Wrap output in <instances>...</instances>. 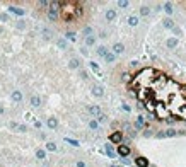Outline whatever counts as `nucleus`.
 Instances as JSON below:
<instances>
[{
    "label": "nucleus",
    "mask_w": 186,
    "mask_h": 167,
    "mask_svg": "<svg viewBox=\"0 0 186 167\" xmlns=\"http://www.w3.org/2000/svg\"><path fill=\"white\" fill-rule=\"evenodd\" d=\"M130 89L154 116L166 119L179 116L183 106V85L155 68H143L131 79Z\"/></svg>",
    "instance_id": "obj_1"
},
{
    "label": "nucleus",
    "mask_w": 186,
    "mask_h": 167,
    "mask_svg": "<svg viewBox=\"0 0 186 167\" xmlns=\"http://www.w3.org/2000/svg\"><path fill=\"white\" fill-rule=\"evenodd\" d=\"M84 7L80 2H58V17L65 22H73L82 16Z\"/></svg>",
    "instance_id": "obj_2"
},
{
    "label": "nucleus",
    "mask_w": 186,
    "mask_h": 167,
    "mask_svg": "<svg viewBox=\"0 0 186 167\" xmlns=\"http://www.w3.org/2000/svg\"><path fill=\"white\" fill-rule=\"evenodd\" d=\"M181 119H186V85L183 87V106H181V111H179V116Z\"/></svg>",
    "instance_id": "obj_3"
},
{
    "label": "nucleus",
    "mask_w": 186,
    "mask_h": 167,
    "mask_svg": "<svg viewBox=\"0 0 186 167\" xmlns=\"http://www.w3.org/2000/svg\"><path fill=\"white\" fill-rule=\"evenodd\" d=\"M90 113H92V114H101V111H99V108H90Z\"/></svg>",
    "instance_id": "obj_4"
},
{
    "label": "nucleus",
    "mask_w": 186,
    "mask_h": 167,
    "mask_svg": "<svg viewBox=\"0 0 186 167\" xmlns=\"http://www.w3.org/2000/svg\"><path fill=\"white\" fill-rule=\"evenodd\" d=\"M119 154L126 155V154H128V148H126V147H119Z\"/></svg>",
    "instance_id": "obj_5"
},
{
    "label": "nucleus",
    "mask_w": 186,
    "mask_h": 167,
    "mask_svg": "<svg viewBox=\"0 0 186 167\" xmlns=\"http://www.w3.org/2000/svg\"><path fill=\"white\" fill-rule=\"evenodd\" d=\"M114 51H123V46H121V44H116V46H114Z\"/></svg>",
    "instance_id": "obj_6"
},
{
    "label": "nucleus",
    "mask_w": 186,
    "mask_h": 167,
    "mask_svg": "<svg viewBox=\"0 0 186 167\" xmlns=\"http://www.w3.org/2000/svg\"><path fill=\"white\" fill-rule=\"evenodd\" d=\"M31 102H33L34 106H38V104H39V99H38V97H33V99H31Z\"/></svg>",
    "instance_id": "obj_7"
},
{
    "label": "nucleus",
    "mask_w": 186,
    "mask_h": 167,
    "mask_svg": "<svg viewBox=\"0 0 186 167\" xmlns=\"http://www.w3.org/2000/svg\"><path fill=\"white\" fill-rule=\"evenodd\" d=\"M14 99H16V101H21V94H19V92H14Z\"/></svg>",
    "instance_id": "obj_8"
},
{
    "label": "nucleus",
    "mask_w": 186,
    "mask_h": 167,
    "mask_svg": "<svg viewBox=\"0 0 186 167\" xmlns=\"http://www.w3.org/2000/svg\"><path fill=\"white\" fill-rule=\"evenodd\" d=\"M119 138H121L119 135H113V136H111V140H114V142H119Z\"/></svg>",
    "instance_id": "obj_9"
},
{
    "label": "nucleus",
    "mask_w": 186,
    "mask_h": 167,
    "mask_svg": "<svg viewBox=\"0 0 186 167\" xmlns=\"http://www.w3.org/2000/svg\"><path fill=\"white\" fill-rule=\"evenodd\" d=\"M48 125H50V126H55V125H57V121H55V119H50V121H48Z\"/></svg>",
    "instance_id": "obj_10"
},
{
    "label": "nucleus",
    "mask_w": 186,
    "mask_h": 167,
    "mask_svg": "<svg viewBox=\"0 0 186 167\" xmlns=\"http://www.w3.org/2000/svg\"><path fill=\"white\" fill-rule=\"evenodd\" d=\"M114 17V12H108V19H113Z\"/></svg>",
    "instance_id": "obj_11"
},
{
    "label": "nucleus",
    "mask_w": 186,
    "mask_h": 167,
    "mask_svg": "<svg viewBox=\"0 0 186 167\" xmlns=\"http://www.w3.org/2000/svg\"><path fill=\"white\" fill-rule=\"evenodd\" d=\"M106 60L108 62H113V55H106Z\"/></svg>",
    "instance_id": "obj_12"
},
{
    "label": "nucleus",
    "mask_w": 186,
    "mask_h": 167,
    "mask_svg": "<svg viewBox=\"0 0 186 167\" xmlns=\"http://www.w3.org/2000/svg\"><path fill=\"white\" fill-rule=\"evenodd\" d=\"M38 157H39V159H43V157H45V152H41V150H39V152H38Z\"/></svg>",
    "instance_id": "obj_13"
}]
</instances>
